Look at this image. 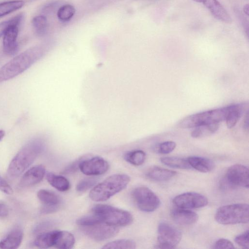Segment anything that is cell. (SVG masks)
Listing matches in <instances>:
<instances>
[{
	"label": "cell",
	"mask_w": 249,
	"mask_h": 249,
	"mask_svg": "<svg viewBox=\"0 0 249 249\" xmlns=\"http://www.w3.org/2000/svg\"><path fill=\"white\" fill-rule=\"evenodd\" d=\"M249 231L248 230L245 231L243 233L237 235L235 239V242L240 247L244 249H249Z\"/></svg>",
	"instance_id": "d590c367"
},
{
	"label": "cell",
	"mask_w": 249,
	"mask_h": 249,
	"mask_svg": "<svg viewBox=\"0 0 249 249\" xmlns=\"http://www.w3.org/2000/svg\"><path fill=\"white\" fill-rule=\"evenodd\" d=\"M9 210L7 205L0 201V218H4L8 216Z\"/></svg>",
	"instance_id": "ab89813d"
},
{
	"label": "cell",
	"mask_w": 249,
	"mask_h": 249,
	"mask_svg": "<svg viewBox=\"0 0 249 249\" xmlns=\"http://www.w3.org/2000/svg\"><path fill=\"white\" fill-rule=\"evenodd\" d=\"M221 187L224 189H233L236 187L248 188V168L240 164H235L230 166L227 171L225 177L222 180Z\"/></svg>",
	"instance_id": "52a82bcc"
},
{
	"label": "cell",
	"mask_w": 249,
	"mask_h": 249,
	"mask_svg": "<svg viewBox=\"0 0 249 249\" xmlns=\"http://www.w3.org/2000/svg\"><path fill=\"white\" fill-rule=\"evenodd\" d=\"M76 224L80 226H87L102 222L93 213L83 216L76 220Z\"/></svg>",
	"instance_id": "d6a6232c"
},
{
	"label": "cell",
	"mask_w": 249,
	"mask_h": 249,
	"mask_svg": "<svg viewBox=\"0 0 249 249\" xmlns=\"http://www.w3.org/2000/svg\"><path fill=\"white\" fill-rule=\"evenodd\" d=\"M124 158L125 161L129 163L139 166L143 163L146 159L145 152L141 150H136L126 152Z\"/></svg>",
	"instance_id": "4316f807"
},
{
	"label": "cell",
	"mask_w": 249,
	"mask_h": 249,
	"mask_svg": "<svg viewBox=\"0 0 249 249\" xmlns=\"http://www.w3.org/2000/svg\"><path fill=\"white\" fill-rule=\"evenodd\" d=\"M136 244L135 242L130 239H118L106 243L103 246L104 249H134Z\"/></svg>",
	"instance_id": "83f0119b"
},
{
	"label": "cell",
	"mask_w": 249,
	"mask_h": 249,
	"mask_svg": "<svg viewBox=\"0 0 249 249\" xmlns=\"http://www.w3.org/2000/svg\"><path fill=\"white\" fill-rule=\"evenodd\" d=\"M130 180L126 174L112 175L96 185L89 192V196L94 201H106L125 188Z\"/></svg>",
	"instance_id": "3957f363"
},
{
	"label": "cell",
	"mask_w": 249,
	"mask_h": 249,
	"mask_svg": "<svg viewBox=\"0 0 249 249\" xmlns=\"http://www.w3.org/2000/svg\"><path fill=\"white\" fill-rule=\"evenodd\" d=\"M132 197L138 208L144 212H152L156 210L160 205L159 197L149 188L140 186L132 191Z\"/></svg>",
	"instance_id": "ba28073f"
},
{
	"label": "cell",
	"mask_w": 249,
	"mask_h": 249,
	"mask_svg": "<svg viewBox=\"0 0 249 249\" xmlns=\"http://www.w3.org/2000/svg\"><path fill=\"white\" fill-rule=\"evenodd\" d=\"M244 127L245 129L248 130L249 128V113L248 111H247V113L246 114V116L244 119Z\"/></svg>",
	"instance_id": "60d3db41"
},
{
	"label": "cell",
	"mask_w": 249,
	"mask_h": 249,
	"mask_svg": "<svg viewBox=\"0 0 249 249\" xmlns=\"http://www.w3.org/2000/svg\"><path fill=\"white\" fill-rule=\"evenodd\" d=\"M32 22L38 35H43L45 34L47 26V20L45 16L41 15L36 16L32 19Z\"/></svg>",
	"instance_id": "4dcf8cb0"
},
{
	"label": "cell",
	"mask_w": 249,
	"mask_h": 249,
	"mask_svg": "<svg viewBox=\"0 0 249 249\" xmlns=\"http://www.w3.org/2000/svg\"><path fill=\"white\" fill-rule=\"evenodd\" d=\"M57 231L56 230L40 234L35 240L34 245L37 248L42 249L53 247Z\"/></svg>",
	"instance_id": "603a6c76"
},
{
	"label": "cell",
	"mask_w": 249,
	"mask_h": 249,
	"mask_svg": "<svg viewBox=\"0 0 249 249\" xmlns=\"http://www.w3.org/2000/svg\"><path fill=\"white\" fill-rule=\"evenodd\" d=\"M91 212L102 222L118 227L129 225L133 221V217L129 212L108 205H96Z\"/></svg>",
	"instance_id": "277c9868"
},
{
	"label": "cell",
	"mask_w": 249,
	"mask_h": 249,
	"mask_svg": "<svg viewBox=\"0 0 249 249\" xmlns=\"http://www.w3.org/2000/svg\"><path fill=\"white\" fill-rule=\"evenodd\" d=\"M214 249H234V247L233 244L229 240L226 239H220L218 240L214 244Z\"/></svg>",
	"instance_id": "74e56055"
},
{
	"label": "cell",
	"mask_w": 249,
	"mask_h": 249,
	"mask_svg": "<svg viewBox=\"0 0 249 249\" xmlns=\"http://www.w3.org/2000/svg\"><path fill=\"white\" fill-rule=\"evenodd\" d=\"M5 136V132L3 130H0V141Z\"/></svg>",
	"instance_id": "7bdbcfd3"
},
{
	"label": "cell",
	"mask_w": 249,
	"mask_h": 249,
	"mask_svg": "<svg viewBox=\"0 0 249 249\" xmlns=\"http://www.w3.org/2000/svg\"><path fill=\"white\" fill-rule=\"evenodd\" d=\"M176 146V143L173 141H166L158 144L154 147V150L159 154H167L172 152Z\"/></svg>",
	"instance_id": "836d02e7"
},
{
	"label": "cell",
	"mask_w": 249,
	"mask_h": 249,
	"mask_svg": "<svg viewBox=\"0 0 249 249\" xmlns=\"http://www.w3.org/2000/svg\"><path fill=\"white\" fill-rule=\"evenodd\" d=\"M37 196L44 206L59 207L60 204V197L49 190L40 189L37 192Z\"/></svg>",
	"instance_id": "cb8c5ba5"
},
{
	"label": "cell",
	"mask_w": 249,
	"mask_h": 249,
	"mask_svg": "<svg viewBox=\"0 0 249 249\" xmlns=\"http://www.w3.org/2000/svg\"><path fill=\"white\" fill-rule=\"evenodd\" d=\"M182 238L181 232L165 222L160 223L158 228L157 248L174 249Z\"/></svg>",
	"instance_id": "9c48e42d"
},
{
	"label": "cell",
	"mask_w": 249,
	"mask_h": 249,
	"mask_svg": "<svg viewBox=\"0 0 249 249\" xmlns=\"http://www.w3.org/2000/svg\"><path fill=\"white\" fill-rule=\"evenodd\" d=\"M219 127V123L202 125L195 127L192 132L191 136L194 138H201L209 136L214 133Z\"/></svg>",
	"instance_id": "484cf974"
},
{
	"label": "cell",
	"mask_w": 249,
	"mask_h": 249,
	"mask_svg": "<svg viewBox=\"0 0 249 249\" xmlns=\"http://www.w3.org/2000/svg\"><path fill=\"white\" fill-rule=\"evenodd\" d=\"M173 203L178 208L190 210L205 207L208 204V200L199 193L187 192L175 196Z\"/></svg>",
	"instance_id": "8fae6325"
},
{
	"label": "cell",
	"mask_w": 249,
	"mask_h": 249,
	"mask_svg": "<svg viewBox=\"0 0 249 249\" xmlns=\"http://www.w3.org/2000/svg\"><path fill=\"white\" fill-rule=\"evenodd\" d=\"M23 237V232L22 229L17 226L0 241V248L3 249H17L21 243Z\"/></svg>",
	"instance_id": "e0dca14e"
},
{
	"label": "cell",
	"mask_w": 249,
	"mask_h": 249,
	"mask_svg": "<svg viewBox=\"0 0 249 249\" xmlns=\"http://www.w3.org/2000/svg\"><path fill=\"white\" fill-rule=\"evenodd\" d=\"M43 53L41 48L32 47L14 57L0 68V83L22 73L40 59Z\"/></svg>",
	"instance_id": "6da1fadb"
},
{
	"label": "cell",
	"mask_w": 249,
	"mask_h": 249,
	"mask_svg": "<svg viewBox=\"0 0 249 249\" xmlns=\"http://www.w3.org/2000/svg\"><path fill=\"white\" fill-rule=\"evenodd\" d=\"M24 4L22 0H11L0 3V17L5 16L21 8Z\"/></svg>",
	"instance_id": "f1b7e54d"
},
{
	"label": "cell",
	"mask_w": 249,
	"mask_h": 249,
	"mask_svg": "<svg viewBox=\"0 0 249 249\" xmlns=\"http://www.w3.org/2000/svg\"><path fill=\"white\" fill-rule=\"evenodd\" d=\"M23 18L22 14H18L9 19L0 22V37L4 34L8 28L13 25H18Z\"/></svg>",
	"instance_id": "1f68e13d"
},
{
	"label": "cell",
	"mask_w": 249,
	"mask_h": 249,
	"mask_svg": "<svg viewBox=\"0 0 249 249\" xmlns=\"http://www.w3.org/2000/svg\"><path fill=\"white\" fill-rule=\"evenodd\" d=\"M46 177L49 184L59 191H67L70 187L69 181L63 176L48 172L46 174Z\"/></svg>",
	"instance_id": "7402d4cb"
},
{
	"label": "cell",
	"mask_w": 249,
	"mask_h": 249,
	"mask_svg": "<svg viewBox=\"0 0 249 249\" xmlns=\"http://www.w3.org/2000/svg\"><path fill=\"white\" fill-rule=\"evenodd\" d=\"M146 175L152 180L165 181L174 178L177 175V172L160 167L153 166L148 170Z\"/></svg>",
	"instance_id": "d6986e66"
},
{
	"label": "cell",
	"mask_w": 249,
	"mask_h": 249,
	"mask_svg": "<svg viewBox=\"0 0 249 249\" xmlns=\"http://www.w3.org/2000/svg\"><path fill=\"white\" fill-rule=\"evenodd\" d=\"M173 220L181 225H191L195 223L198 219L197 214L189 209L177 207L171 212Z\"/></svg>",
	"instance_id": "2e32d148"
},
{
	"label": "cell",
	"mask_w": 249,
	"mask_h": 249,
	"mask_svg": "<svg viewBox=\"0 0 249 249\" xmlns=\"http://www.w3.org/2000/svg\"><path fill=\"white\" fill-rule=\"evenodd\" d=\"M81 228L87 236L97 241L106 240L115 236L119 232L118 227L104 222L81 227Z\"/></svg>",
	"instance_id": "30bf717a"
},
{
	"label": "cell",
	"mask_w": 249,
	"mask_h": 249,
	"mask_svg": "<svg viewBox=\"0 0 249 249\" xmlns=\"http://www.w3.org/2000/svg\"><path fill=\"white\" fill-rule=\"evenodd\" d=\"M45 168L41 164L29 169L21 177L19 183V188L34 186L40 182L45 175Z\"/></svg>",
	"instance_id": "4fadbf2b"
},
{
	"label": "cell",
	"mask_w": 249,
	"mask_h": 249,
	"mask_svg": "<svg viewBox=\"0 0 249 249\" xmlns=\"http://www.w3.org/2000/svg\"><path fill=\"white\" fill-rule=\"evenodd\" d=\"M98 179L96 178H85L77 184L76 190L78 192H84L93 186L97 182Z\"/></svg>",
	"instance_id": "e575fe53"
},
{
	"label": "cell",
	"mask_w": 249,
	"mask_h": 249,
	"mask_svg": "<svg viewBox=\"0 0 249 249\" xmlns=\"http://www.w3.org/2000/svg\"><path fill=\"white\" fill-rule=\"evenodd\" d=\"M87 157L88 156H84L75 160L66 167L62 173L63 174H71L75 172L78 169H79V166L81 161Z\"/></svg>",
	"instance_id": "8d00e7d4"
},
{
	"label": "cell",
	"mask_w": 249,
	"mask_h": 249,
	"mask_svg": "<svg viewBox=\"0 0 249 249\" xmlns=\"http://www.w3.org/2000/svg\"><path fill=\"white\" fill-rule=\"evenodd\" d=\"M161 162L164 165L174 168L190 169L192 168L187 159L177 157H165L160 158Z\"/></svg>",
	"instance_id": "d4e9b609"
},
{
	"label": "cell",
	"mask_w": 249,
	"mask_h": 249,
	"mask_svg": "<svg viewBox=\"0 0 249 249\" xmlns=\"http://www.w3.org/2000/svg\"><path fill=\"white\" fill-rule=\"evenodd\" d=\"M215 219L222 225L247 223L249 221V205L236 203L220 207L215 213Z\"/></svg>",
	"instance_id": "8992f818"
},
{
	"label": "cell",
	"mask_w": 249,
	"mask_h": 249,
	"mask_svg": "<svg viewBox=\"0 0 249 249\" xmlns=\"http://www.w3.org/2000/svg\"><path fill=\"white\" fill-rule=\"evenodd\" d=\"M244 13L247 15L249 16V4H245L243 8Z\"/></svg>",
	"instance_id": "b9f144b4"
},
{
	"label": "cell",
	"mask_w": 249,
	"mask_h": 249,
	"mask_svg": "<svg viewBox=\"0 0 249 249\" xmlns=\"http://www.w3.org/2000/svg\"><path fill=\"white\" fill-rule=\"evenodd\" d=\"M75 243L73 235L66 231H57L54 246L61 249H71Z\"/></svg>",
	"instance_id": "44dd1931"
},
{
	"label": "cell",
	"mask_w": 249,
	"mask_h": 249,
	"mask_svg": "<svg viewBox=\"0 0 249 249\" xmlns=\"http://www.w3.org/2000/svg\"><path fill=\"white\" fill-rule=\"evenodd\" d=\"M43 148L41 141L32 140L24 145L11 160L7 169V177L14 179L18 177L35 161Z\"/></svg>",
	"instance_id": "7a4b0ae2"
},
{
	"label": "cell",
	"mask_w": 249,
	"mask_h": 249,
	"mask_svg": "<svg viewBox=\"0 0 249 249\" xmlns=\"http://www.w3.org/2000/svg\"><path fill=\"white\" fill-rule=\"evenodd\" d=\"M0 191L7 195H11L13 190L8 182L0 176Z\"/></svg>",
	"instance_id": "f35d334b"
},
{
	"label": "cell",
	"mask_w": 249,
	"mask_h": 249,
	"mask_svg": "<svg viewBox=\"0 0 249 249\" xmlns=\"http://www.w3.org/2000/svg\"><path fill=\"white\" fill-rule=\"evenodd\" d=\"M203 3L213 16L217 19L227 23H231L232 18L230 14L218 0H193Z\"/></svg>",
	"instance_id": "5bb4252c"
},
{
	"label": "cell",
	"mask_w": 249,
	"mask_h": 249,
	"mask_svg": "<svg viewBox=\"0 0 249 249\" xmlns=\"http://www.w3.org/2000/svg\"><path fill=\"white\" fill-rule=\"evenodd\" d=\"M248 103H242L229 106V110L226 119L227 126L229 128L233 127L240 118L248 110Z\"/></svg>",
	"instance_id": "ac0fdd59"
},
{
	"label": "cell",
	"mask_w": 249,
	"mask_h": 249,
	"mask_svg": "<svg viewBox=\"0 0 249 249\" xmlns=\"http://www.w3.org/2000/svg\"><path fill=\"white\" fill-rule=\"evenodd\" d=\"M109 167L108 162L103 158L98 156L92 158L88 156L81 161L79 169L85 175L98 176L107 172Z\"/></svg>",
	"instance_id": "7c38bea8"
},
{
	"label": "cell",
	"mask_w": 249,
	"mask_h": 249,
	"mask_svg": "<svg viewBox=\"0 0 249 249\" xmlns=\"http://www.w3.org/2000/svg\"><path fill=\"white\" fill-rule=\"evenodd\" d=\"M229 110V106L201 112L187 116L178 124L181 128H195L202 125L219 123L225 121Z\"/></svg>",
	"instance_id": "5b68a950"
},
{
	"label": "cell",
	"mask_w": 249,
	"mask_h": 249,
	"mask_svg": "<svg viewBox=\"0 0 249 249\" xmlns=\"http://www.w3.org/2000/svg\"><path fill=\"white\" fill-rule=\"evenodd\" d=\"M18 33V25H11L3 35V50L7 55H13L18 50L17 39Z\"/></svg>",
	"instance_id": "9a60e30c"
},
{
	"label": "cell",
	"mask_w": 249,
	"mask_h": 249,
	"mask_svg": "<svg viewBox=\"0 0 249 249\" xmlns=\"http://www.w3.org/2000/svg\"><path fill=\"white\" fill-rule=\"evenodd\" d=\"M75 12L74 7L71 4H67L63 5L59 8L57 16L60 21L67 22L73 17Z\"/></svg>",
	"instance_id": "f546056e"
},
{
	"label": "cell",
	"mask_w": 249,
	"mask_h": 249,
	"mask_svg": "<svg viewBox=\"0 0 249 249\" xmlns=\"http://www.w3.org/2000/svg\"><path fill=\"white\" fill-rule=\"evenodd\" d=\"M187 160L192 168L202 173L211 172L215 166L213 160L204 157L191 156Z\"/></svg>",
	"instance_id": "ffe728a7"
}]
</instances>
